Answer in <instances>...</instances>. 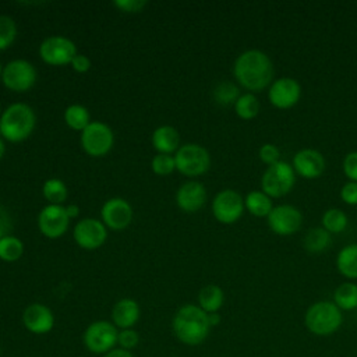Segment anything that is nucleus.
<instances>
[{
    "label": "nucleus",
    "instance_id": "f257e3e1",
    "mask_svg": "<svg viewBox=\"0 0 357 357\" xmlns=\"http://www.w3.org/2000/svg\"><path fill=\"white\" fill-rule=\"evenodd\" d=\"M233 74L243 88L251 92H261L273 78V64L266 53L251 49L236 59Z\"/></svg>",
    "mask_w": 357,
    "mask_h": 357
},
{
    "label": "nucleus",
    "instance_id": "f03ea898",
    "mask_svg": "<svg viewBox=\"0 0 357 357\" xmlns=\"http://www.w3.org/2000/svg\"><path fill=\"white\" fill-rule=\"evenodd\" d=\"M172 329L178 342L187 346H198L206 340L211 331L208 314L195 304H184L176 311Z\"/></svg>",
    "mask_w": 357,
    "mask_h": 357
},
{
    "label": "nucleus",
    "instance_id": "7ed1b4c3",
    "mask_svg": "<svg viewBox=\"0 0 357 357\" xmlns=\"http://www.w3.org/2000/svg\"><path fill=\"white\" fill-rule=\"evenodd\" d=\"M36 114L25 103H13L0 116V137L8 142H21L35 130Z\"/></svg>",
    "mask_w": 357,
    "mask_h": 357
},
{
    "label": "nucleus",
    "instance_id": "20e7f679",
    "mask_svg": "<svg viewBox=\"0 0 357 357\" xmlns=\"http://www.w3.org/2000/svg\"><path fill=\"white\" fill-rule=\"evenodd\" d=\"M343 322L342 310L332 301H317L308 307L304 315L305 328L317 336L335 333Z\"/></svg>",
    "mask_w": 357,
    "mask_h": 357
},
{
    "label": "nucleus",
    "instance_id": "39448f33",
    "mask_svg": "<svg viewBox=\"0 0 357 357\" xmlns=\"http://www.w3.org/2000/svg\"><path fill=\"white\" fill-rule=\"evenodd\" d=\"M119 329L113 322L99 319L86 326L82 335V343L92 354H106L117 346Z\"/></svg>",
    "mask_w": 357,
    "mask_h": 357
},
{
    "label": "nucleus",
    "instance_id": "423d86ee",
    "mask_svg": "<svg viewBox=\"0 0 357 357\" xmlns=\"http://www.w3.org/2000/svg\"><path fill=\"white\" fill-rule=\"evenodd\" d=\"M296 183V174L293 166L287 162L279 160L264 172L261 178L262 191L271 198H279L289 194Z\"/></svg>",
    "mask_w": 357,
    "mask_h": 357
},
{
    "label": "nucleus",
    "instance_id": "0eeeda50",
    "mask_svg": "<svg viewBox=\"0 0 357 357\" xmlns=\"http://www.w3.org/2000/svg\"><path fill=\"white\" fill-rule=\"evenodd\" d=\"M176 170L187 177H197L204 174L211 166L209 152L198 144H184L176 153Z\"/></svg>",
    "mask_w": 357,
    "mask_h": 357
},
{
    "label": "nucleus",
    "instance_id": "6e6552de",
    "mask_svg": "<svg viewBox=\"0 0 357 357\" xmlns=\"http://www.w3.org/2000/svg\"><path fill=\"white\" fill-rule=\"evenodd\" d=\"M79 141L86 155L102 158L113 148L114 135L107 124L102 121H91L88 127L81 131Z\"/></svg>",
    "mask_w": 357,
    "mask_h": 357
},
{
    "label": "nucleus",
    "instance_id": "1a4fd4ad",
    "mask_svg": "<svg viewBox=\"0 0 357 357\" xmlns=\"http://www.w3.org/2000/svg\"><path fill=\"white\" fill-rule=\"evenodd\" d=\"M38 78L36 68L32 63L24 59L11 60L3 67L1 82L13 92H26L29 91Z\"/></svg>",
    "mask_w": 357,
    "mask_h": 357
},
{
    "label": "nucleus",
    "instance_id": "9d476101",
    "mask_svg": "<svg viewBox=\"0 0 357 357\" xmlns=\"http://www.w3.org/2000/svg\"><path fill=\"white\" fill-rule=\"evenodd\" d=\"M77 54L75 43L66 36H49L39 45V56L49 66L70 64Z\"/></svg>",
    "mask_w": 357,
    "mask_h": 357
},
{
    "label": "nucleus",
    "instance_id": "9b49d317",
    "mask_svg": "<svg viewBox=\"0 0 357 357\" xmlns=\"http://www.w3.org/2000/svg\"><path fill=\"white\" fill-rule=\"evenodd\" d=\"M244 211V199L234 190H222L212 201V213L215 219L223 225L237 222Z\"/></svg>",
    "mask_w": 357,
    "mask_h": 357
},
{
    "label": "nucleus",
    "instance_id": "f8f14e48",
    "mask_svg": "<svg viewBox=\"0 0 357 357\" xmlns=\"http://www.w3.org/2000/svg\"><path fill=\"white\" fill-rule=\"evenodd\" d=\"M70 218L63 205L47 204L38 215V227L40 233L47 238H59L66 234L68 229Z\"/></svg>",
    "mask_w": 357,
    "mask_h": 357
},
{
    "label": "nucleus",
    "instance_id": "ddd939ff",
    "mask_svg": "<svg viewBox=\"0 0 357 357\" xmlns=\"http://www.w3.org/2000/svg\"><path fill=\"white\" fill-rule=\"evenodd\" d=\"M75 243L84 250H96L106 243L107 230L102 220L93 218L81 219L73 230Z\"/></svg>",
    "mask_w": 357,
    "mask_h": 357
},
{
    "label": "nucleus",
    "instance_id": "4468645a",
    "mask_svg": "<svg viewBox=\"0 0 357 357\" xmlns=\"http://www.w3.org/2000/svg\"><path fill=\"white\" fill-rule=\"evenodd\" d=\"M303 223L301 212L293 205L275 206L268 215L269 229L279 236L294 234Z\"/></svg>",
    "mask_w": 357,
    "mask_h": 357
},
{
    "label": "nucleus",
    "instance_id": "2eb2a0df",
    "mask_svg": "<svg viewBox=\"0 0 357 357\" xmlns=\"http://www.w3.org/2000/svg\"><path fill=\"white\" fill-rule=\"evenodd\" d=\"M100 216L106 227L113 230H123L131 223L132 208L124 198L114 197L103 204Z\"/></svg>",
    "mask_w": 357,
    "mask_h": 357
},
{
    "label": "nucleus",
    "instance_id": "dca6fc26",
    "mask_svg": "<svg viewBox=\"0 0 357 357\" xmlns=\"http://www.w3.org/2000/svg\"><path fill=\"white\" fill-rule=\"evenodd\" d=\"M301 96L300 84L290 77H282L276 79L268 91L269 102L278 109H290L293 107Z\"/></svg>",
    "mask_w": 357,
    "mask_h": 357
},
{
    "label": "nucleus",
    "instance_id": "f3484780",
    "mask_svg": "<svg viewBox=\"0 0 357 357\" xmlns=\"http://www.w3.org/2000/svg\"><path fill=\"white\" fill-rule=\"evenodd\" d=\"M22 324L33 335H46L54 326V315L47 305L32 303L22 312Z\"/></svg>",
    "mask_w": 357,
    "mask_h": 357
},
{
    "label": "nucleus",
    "instance_id": "a211bd4d",
    "mask_svg": "<svg viewBox=\"0 0 357 357\" xmlns=\"http://www.w3.org/2000/svg\"><path fill=\"white\" fill-rule=\"evenodd\" d=\"M293 169L304 178H317L325 170V159L321 152L305 148L294 155Z\"/></svg>",
    "mask_w": 357,
    "mask_h": 357
},
{
    "label": "nucleus",
    "instance_id": "6ab92c4d",
    "mask_svg": "<svg viewBox=\"0 0 357 357\" xmlns=\"http://www.w3.org/2000/svg\"><path fill=\"white\" fill-rule=\"evenodd\" d=\"M206 201V190L199 181H187L176 192L177 206L187 213L199 211Z\"/></svg>",
    "mask_w": 357,
    "mask_h": 357
},
{
    "label": "nucleus",
    "instance_id": "aec40b11",
    "mask_svg": "<svg viewBox=\"0 0 357 357\" xmlns=\"http://www.w3.org/2000/svg\"><path fill=\"white\" fill-rule=\"evenodd\" d=\"M141 310L135 300L120 298L112 308V322L117 329H130L139 321Z\"/></svg>",
    "mask_w": 357,
    "mask_h": 357
},
{
    "label": "nucleus",
    "instance_id": "412c9836",
    "mask_svg": "<svg viewBox=\"0 0 357 357\" xmlns=\"http://www.w3.org/2000/svg\"><path fill=\"white\" fill-rule=\"evenodd\" d=\"M152 145L158 153L172 155L180 148V134L172 126H160L152 132Z\"/></svg>",
    "mask_w": 357,
    "mask_h": 357
},
{
    "label": "nucleus",
    "instance_id": "4be33fe9",
    "mask_svg": "<svg viewBox=\"0 0 357 357\" xmlns=\"http://www.w3.org/2000/svg\"><path fill=\"white\" fill-rule=\"evenodd\" d=\"M225 303V293L216 284H206L198 293V307L206 314L218 312Z\"/></svg>",
    "mask_w": 357,
    "mask_h": 357
},
{
    "label": "nucleus",
    "instance_id": "5701e85b",
    "mask_svg": "<svg viewBox=\"0 0 357 357\" xmlns=\"http://www.w3.org/2000/svg\"><path fill=\"white\" fill-rule=\"evenodd\" d=\"M337 271L347 279H357V244L343 247L336 258Z\"/></svg>",
    "mask_w": 357,
    "mask_h": 357
},
{
    "label": "nucleus",
    "instance_id": "b1692460",
    "mask_svg": "<svg viewBox=\"0 0 357 357\" xmlns=\"http://www.w3.org/2000/svg\"><path fill=\"white\" fill-rule=\"evenodd\" d=\"M244 206L247 208V211L251 215H254L257 218H264V216L268 218V215L273 209L271 197H268L264 191L248 192L244 199Z\"/></svg>",
    "mask_w": 357,
    "mask_h": 357
},
{
    "label": "nucleus",
    "instance_id": "393cba45",
    "mask_svg": "<svg viewBox=\"0 0 357 357\" xmlns=\"http://www.w3.org/2000/svg\"><path fill=\"white\" fill-rule=\"evenodd\" d=\"M333 303L342 311H351L357 308V284L344 282L339 284L333 293Z\"/></svg>",
    "mask_w": 357,
    "mask_h": 357
},
{
    "label": "nucleus",
    "instance_id": "a878e982",
    "mask_svg": "<svg viewBox=\"0 0 357 357\" xmlns=\"http://www.w3.org/2000/svg\"><path fill=\"white\" fill-rule=\"evenodd\" d=\"M64 121L70 128H73L75 131H82L91 123V116L85 106L75 103V105H70L66 107Z\"/></svg>",
    "mask_w": 357,
    "mask_h": 357
},
{
    "label": "nucleus",
    "instance_id": "bb28decb",
    "mask_svg": "<svg viewBox=\"0 0 357 357\" xmlns=\"http://www.w3.org/2000/svg\"><path fill=\"white\" fill-rule=\"evenodd\" d=\"M42 194L50 205H63L64 201L67 199L68 191L66 184L60 178L53 177V178H47L43 183Z\"/></svg>",
    "mask_w": 357,
    "mask_h": 357
},
{
    "label": "nucleus",
    "instance_id": "cd10ccee",
    "mask_svg": "<svg viewBox=\"0 0 357 357\" xmlns=\"http://www.w3.org/2000/svg\"><path fill=\"white\" fill-rule=\"evenodd\" d=\"M24 254V243L11 234L0 238V259L4 262H15Z\"/></svg>",
    "mask_w": 357,
    "mask_h": 357
},
{
    "label": "nucleus",
    "instance_id": "c85d7f7f",
    "mask_svg": "<svg viewBox=\"0 0 357 357\" xmlns=\"http://www.w3.org/2000/svg\"><path fill=\"white\" fill-rule=\"evenodd\" d=\"M331 233L324 227H314L304 237V247L310 252H321L331 245Z\"/></svg>",
    "mask_w": 357,
    "mask_h": 357
},
{
    "label": "nucleus",
    "instance_id": "c756f323",
    "mask_svg": "<svg viewBox=\"0 0 357 357\" xmlns=\"http://www.w3.org/2000/svg\"><path fill=\"white\" fill-rule=\"evenodd\" d=\"M236 114L243 120H251L259 113V102L252 93L240 95L234 103Z\"/></svg>",
    "mask_w": 357,
    "mask_h": 357
},
{
    "label": "nucleus",
    "instance_id": "7c9ffc66",
    "mask_svg": "<svg viewBox=\"0 0 357 357\" xmlns=\"http://www.w3.org/2000/svg\"><path fill=\"white\" fill-rule=\"evenodd\" d=\"M322 226L329 233H340L347 226V216L339 208H331L322 215Z\"/></svg>",
    "mask_w": 357,
    "mask_h": 357
},
{
    "label": "nucleus",
    "instance_id": "2f4dec72",
    "mask_svg": "<svg viewBox=\"0 0 357 357\" xmlns=\"http://www.w3.org/2000/svg\"><path fill=\"white\" fill-rule=\"evenodd\" d=\"M17 38V24L8 15H0V50L10 47Z\"/></svg>",
    "mask_w": 357,
    "mask_h": 357
},
{
    "label": "nucleus",
    "instance_id": "473e14b6",
    "mask_svg": "<svg viewBox=\"0 0 357 357\" xmlns=\"http://www.w3.org/2000/svg\"><path fill=\"white\" fill-rule=\"evenodd\" d=\"M151 169L158 176H167L176 170V160L173 155L156 153L151 160Z\"/></svg>",
    "mask_w": 357,
    "mask_h": 357
},
{
    "label": "nucleus",
    "instance_id": "72a5a7b5",
    "mask_svg": "<svg viewBox=\"0 0 357 357\" xmlns=\"http://www.w3.org/2000/svg\"><path fill=\"white\" fill-rule=\"evenodd\" d=\"M238 96V88L231 82H220L213 91V98L220 105L236 103Z\"/></svg>",
    "mask_w": 357,
    "mask_h": 357
},
{
    "label": "nucleus",
    "instance_id": "f704fd0d",
    "mask_svg": "<svg viewBox=\"0 0 357 357\" xmlns=\"http://www.w3.org/2000/svg\"><path fill=\"white\" fill-rule=\"evenodd\" d=\"M139 343V333L130 328V329H121L117 335V347H121L124 350H132Z\"/></svg>",
    "mask_w": 357,
    "mask_h": 357
},
{
    "label": "nucleus",
    "instance_id": "c9c22d12",
    "mask_svg": "<svg viewBox=\"0 0 357 357\" xmlns=\"http://www.w3.org/2000/svg\"><path fill=\"white\" fill-rule=\"evenodd\" d=\"M145 0H116L113 1V6L120 10L121 13H128V14H135L141 13L146 7Z\"/></svg>",
    "mask_w": 357,
    "mask_h": 357
},
{
    "label": "nucleus",
    "instance_id": "e433bc0d",
    "mask_svg": "<svg viewBox=\"0 0 357 357\" xmlns=\"http://www.w3.org/2000/svg\"><path fill=\"white\" fill-rule=\"evenodd\" d=\"M258 153H259V159H261L265 165H268V166H271V165L279 162L280 151H279V148H278L276 145H273V144H264V145L259 148V152H258Z\"/></svg>",
    "mask_w": 357,
    "mask_h": 357
},
{
    "label": "nucleus",
    "instance_id": "4c0bfd02",
    "mask_svg": "<svg viewBox=\"0 0 357 357\" xmlns=\"http://www.w3.org/2000/svg\"><path fill=\"white\" fill-rule=\"evenodd\" d=\"M343 173L350 181H357V151L350 152L344 156Z\"/></svg>",
    "mask_w": 357,
    "mask_h": 357
},
{
    "label": "nucleus",
    "instance_id": "58836bf2",
    "mask_svg": "<svg viewBox=\"0 0 357 357\" xmlns=\"http://www.w3.org/2000/svg\"><path fill=\"white\" fill-rule=\"evenodd\" d=\"M340 198L347 205H357V181H347L340 190Z\"/></svg>",
    "mask_w": 357,
    "mask_h": 357
},
{
    "label": "nucleus",
    "instance_id": "ea45409f",
    "mask_svg": "<svg viewBox=\"0 0 357 357\" xmlns=\"http://www.w3.org/2000/svg\"><path fill=\"white\" fill-rule=\"evenodd\" d=\"M70 66L73 67L74 71L84 74V73L89 71V68H91V60H89L88 56L78 53V54L73 59V61L70 63Z\"/></svg>",
    "mask_w": 357,
    "mask_h": 357
},
{
    "label": "nucleus",
    "instance_id": "a19ab883",
    "mask_svg": "<svg viewBox=\"0 0 357 357\" xmlns=\"http://www.w3.org/2000/svg\"><path fill=\"white\" fill-rule=\"evenodd\" d=\"M103 357H134V354L130 350H124L121 347H114L110 351H107L106 354H103Z\"/></svg>",
    "mask_w": 357,
    "mask_h": 357
},
{
    "label": "nucleus",
    "instance_id": "79ce46f5",
    "mask_svg": "<svg viewBox=\"0 0 357 357\" xmlns=\"http://www.w3.org/2000/svg\"><path fill=\"white\" fill-rule=\"evenodd\" d=\"M66 212H67L70 219H74V218H77L79 215V206L75 205V204H70V205L66 206Z\"/></svg>",
    "mask_w": 357,
    "mask_h": 357
},
{
    "label": "nucleus",
    "instance_id": "37998d69",
    "mask_svg": "<svg viewBox=\"0 0 357 357\" xmlns=\"http://www.w3.org/2000/svg\"><path fill=\"white\" fill-rule=\"evenodd\" d=\"M208 322H209L211 328H213V326L219 325V322H220V315H219V312H212V314H208Z\"/></svg>",
    "mask_w": 357,
    "mask_h": 357
},
{
    "label": "nucleus",
    "instance_id": "c03bdc74",
    "mask_svg": "<svg viewBox=\"0 0 357 357\" xmlns=\"http://www.w3.org/2000/svg\"><path fill=\"white\" fill-rule=\"evenodd\" d=\"M4 153H6V144H4V139L0 137V160L3 159Z\"/></svg>",
    "mask_w": 357,
    "mask_h": 357
},
{
    "label": "nucleus",
    "instance_id": "a18cd8bd",
    "mask_svg": "<svg viewBox=\"0 0 357 357\" xmlns=\"http://www.w3.org/2000/svg\"><path fill=\"white\" fill-rule=\"evenodd\" d=\"M1 74H3V66L0 64V79H1Z\"/></svg>",
    "mask_w": 357,
    "mask_h": 357
},
{
    "label": "nucleus",
    "instance_id": "49530a36",
    "mask_svg": "<svg viewBox=\"0 0 357 357\" xmlns=\"http://www.w3.org/2000/svg\"><path fill=\"white\" fill-rule=\"evenodd\" d=\"M0 116H1V107H0Z\"/></svg>",
    "mask_w": 357,
    "mask_h": 357
}]
</instances>
